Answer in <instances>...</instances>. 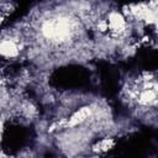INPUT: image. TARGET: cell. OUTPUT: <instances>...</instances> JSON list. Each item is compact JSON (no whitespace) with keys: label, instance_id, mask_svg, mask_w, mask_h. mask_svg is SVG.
I'll use <instances>...</instances> for the list:
<instances>
[{"label":"cell","instance_id":"277c9868","mask_svg":"<svg viewBox=\"0 0 158 158\" xmlns=\"http://www.w3.org/2000/svg\"><path fill=\"white\" fill-rule=\"evenodd\" d=\"M154 100H156V91L153 89H146L139 94V99H138V101L143 105H149Z\"/></svg>","mask_w":158,"mask_h":158},{"label":"cell","instance_id":"7a4b0ae2","mask_svg":"<svg viewBox=\"0 0 158 158\" xmlns=\"http://www.w3.org/2000/svg\"><path fill=\"white\" fill-rule=\"evenodd\" d=\"M90 115H91V109H90V107H88V106L81 107V109H79L78 111H75V112L70 116V118H69L68 122H67V126H68V127H74V126H77V125H79V123L84 122L86 118H89Z\"/></svg>","mask_w":158,"mask_h":158},{"label":"cell","instance_id":"5b68a950","mask_svg":"<svg viewBox=\"0 0 158 158\" xmlns=\"http://www.w3.org/2000/svg\"><path fill=\"white\" fill-rule=\"evenodd\" d=\"M112 146H114V142H112L111 138H105V139H102V141L98 144L99 151H107V149H110Z\"/></svg>","mask_w":158,"mask_h":158},{"label":"cell","instance_id":"8992f818","mask_svg":"<svg viewBox=\"0 0 158 158\" xmlns=\"http://www.w3.org/2000/svg\"><path fill=\"white\" fill-rule=\"evenodd\" d=\"M98 28H99L100 31H102V32L107 31V30H109V25H107V21H106V20H101V21L98 23Z\"/></svg>","mask_w":158,"mask_h":158},{"label":"cell","instance_id":"3957f363","mask_svg":"<svg viewBox=\"0 0 158 158\" xmlns=\"http://www.w3.org/2000/svg\"><path fill=\"white\" fill-rule=\"evenodd\" d=\"M19 53V48L12 40H4L0 42V56L15 57Z\"/></svg>","mask_w":158,"mask_h":158},{"label":"cell","instance_id":"52a82bcc","mask_svg":"<svg viewBox=\"0 0 158 158\" xmlns=\"http://www.w3.org/2000/svg\"><path fill=\"white\" fill-rule=\"evenodd\" d=\"M2 127V121H1V118H0V128Z\"/></svg>","mask_w":158,"mask_h":158},{"label":"cell","instance_id":"6da1fadb","mask_svg":"<svg viewBox=\"0 0 158 158\" xmlns=\"http://www.w3.org/2000/svg\"><path fill=\"white\" fill-rule=\"evenodd\" d=\"M107 25H109V30H111L115 33L122 32L125 28V17L122 16V14L117 12V11H112L109 15V20H107Z\"/></svg>","mask_w":158,"mask_h":158}]
</instances>
